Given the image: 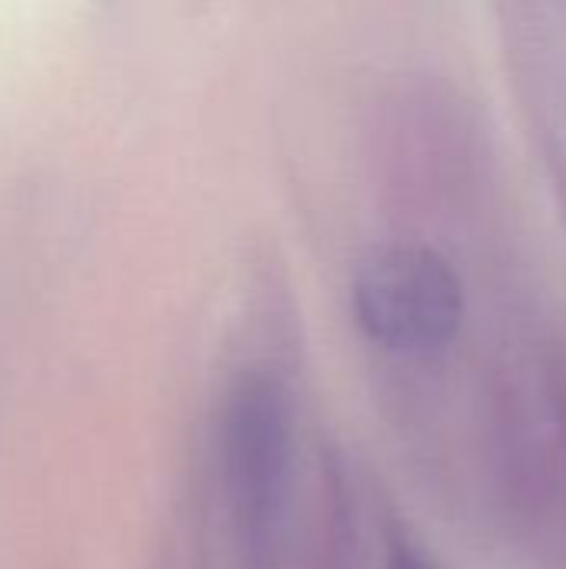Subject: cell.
<instances>
[{"label": "cell", "mask_w": 566, "mask_h": 569, "mask_svg": "<svg viewBox=\"0 0 566 569\" xmlns=\"http://www.w3.org/2000/svg\"><path fill=\"white\" fill-rule=\"evenodd\" d=\"M390 569H440L434 560H427L424 553H417V550H397L394 553V563H390Z\"/></svg>", "instance_id": "3"}, {"label": "cell", "mask_w": 566, "mask_h": 569, "mask_svg": "<svg viewBox=\"0 0 566 569\" xmlns=\"http://www.w3.org/2000/svg\"><path fill=\"white\" fill-rule=\"evenodd\" d=\"M360 330L397 353H430L454 340L464 297L454 270L424 247L380 250L354 283Z\"/></svg>", "instance_id": "1"}, {"label": "cell", "mask_w": 566, "mask_h": 569, "mask_svg": "<svg viewBox=\"0 0 566 569\" xmlns=\"http://www.w3.org/2000/svg\"><path fill=\"white\" fill-rule=\"evenodd\" d=\"M220 460L237 517L250 533L267 530L290 483L294 413L287 390L267 373L234 383L220 413Z\"/></svg>", "instance_id": "2"}]
</instances>
